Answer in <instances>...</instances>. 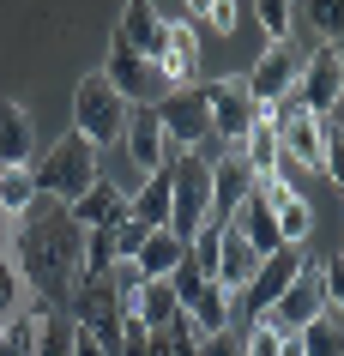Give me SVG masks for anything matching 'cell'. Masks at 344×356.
<instances>
[{
	"label": "cell",
	"mask_w": 344,
	"mask_h": 356,
	"mask_svg": "<svg viewBox=\"0 0 344 356\" xmlns=\"http://www.w3.org/2000/svg\"><path fill=\"white\" fill-rule=\"evenodd\" d=\"M79 254H85V229L73 224V211L55 206V200H37L13 224V266H19L24 290H42L49 308L67 302L79 278Z\"/></svg>",
	"instance_id": "cell-1"
},
{
	"label": "cell",
	"mask_w": 344,
	"mask_h": 356,
	"mask_svg": "<svg viewBox=\"0 0 344 356\" xmlns=\"http://www.w3.org/2000/svg\"><path fill=\"white\" fill-rule=\"evenodd\" d=\"M97 175V151L79 139V133H60L55 145L42 151V163H31V181H37V200H55V206H73L79 193L91 188Z\"/></svg>",
	"instance_id": "cell-2"
},
{
	"label": "cell",
	"mask_w": 344,
	"mask_h": 356,
	"mask_svg": "<svg viewBox=\"0 0 344 356\" xmlns=\"http://www.w3.org/2000/svg\"><path fill=\"white\" fill-rule=\"evenodd\" d=\"M121 127H127V97H115V85L103 73H85L73 85V133L91 151L121 145Z\"/></svg>",
	"instance_id": "cell-3"
},
{
	"label": "cell",
	"mask_w": 344,
	"mask_h": 356,
	"mask_svg": "<svg viewBox=\"0 0 344 356\" xmlns=\"http://www.w3.org/2000/svg\"><path fill=\"white\" fill-rule=\"evenodd\" d=\"M206 218H211V163L199 151H181L170 163V236L193 242Z\"/></svg>",
	"instance_id": "cell-4"
},
{
	"label": "cell",
	"mask_w": 344,
	"mask_h": 356,
	"mask_svg": "<svg viewBox=\"0 0 344 356\" xmlns=\"http://www.w3.org/2000/svg\"><path fill=\"white\" fill-rule=\"evenodd\" d=\"M302 266H308L302 248H278V254H266V260H260V272H254L242 290H229V332H236V320H260V314H266L272 302L296 284V272H302Z\"/></svg>",
	"instance_id": "cell-5"
},
{
	"label": "cell",
	"mask_w": 344,
	"mask_h": 356,
	"mask_svg": "<svg viewBox=\"0 0 344 356\" xmlns=\"http://www.w3.org/2000/svg\"><path fill=\"white\" fill-rule=\"evenodd\" d=\"M199 97H206V127H211V139L224 151H236L242 139H248V127L260 121V109H254V97H248V85L229 73V79H211V85H199Z\"/></svg>",
	"instance_id": "cell-6"
},
{
	"label": "cell",
	"mask_w": 344,
	"mask_h": 356,
	"mask_svg": "<svg viewBox=\"0 0 344 356\" xmlns=\"http://www.w3.org/2000/svg\"><path fill=\"white\" fill-rule=\"evenodd\" d=\"M121 145H127V157H133L139 175H157V169H170L175 157H181V145H175L170 133H163V121H157L151 103H127V127H121Z\"/></svg>",
	"instance_id": "cell-7"
},
{
	"label": "cell",
	"mask_w": 344,
	"mask_h": 356,
	"mask_svg": "<svg viewBox=\"0 0 344 356\" xmlns=\"http://www.w3.org/2000/svg\"><path fill=\"white\" fill-rule=\"evenodd\" d=\"M145 67H151V85H163V91H193V73H199V31H193V19L163 24V49Z\"/></svg>",
	"instance_id": "cell-8"
},
{
	"label": "cell",
	"mask_w": 344,
	"mask_h": 356,
	"mask_svg": "<svg viewBox=\"0 0 344 356\" xmlns=\"http://www.w3.org/2000/svg\"><path fill=\"white\" fill-rule=\"evenodd\" d=\"M296 73H302V55H296L290 42H266V55L254 60V73H242L254 109H278V103L296 91Z\"/></svg>",
	"instance_id": "cell-9"
},
{
	"label": "cell",
	"mask_w": 344,
	"mask_h": 356,
	"mask_svg": "<svg viewBox=\"0 0 344 356\" xmlns=\"http://www.w3.org/2000/svg\"><path fill=\"white\" fill-rule=\"evenodd\" d=\"M326 308H332V302H326V290H320V272H314V266H302V272H296V284H290V290H284L278 302H272V308H266L260 320H266V326H272L278 338H296V332L308 326V320H314V314H326Z\"/></svg>",
	"instance_id": "cell-10"
},
{
	"label": "cell",
	"mask_w": 344,
	"mask_h": 356,
	"mask_svg": "<svg viewBox=\"0 0 344 356\" xmlns=\"http://www.w3.org/2000/svg\"><path fill=\"white\" fill-rule=\"evenodd\" d=\"M338 91H344V55L332 49V42H320L314 55L302 60V73H296V103H302L308 115H320V109H338Z\"/></svg>",
	"instance_id": "cell-11"
},
{
	"label": "cell",
	"mask_w": 344,
	"mask_h": 356,
	"mask_svg": "<svg viewBox=\"0 0 344 356\" xmlns=\"http://www.w3.org/2000/svg\"><path fill=\"white\" fill-rule=\"evenodd\" d=\"M151 109H157L163 133H170L181 151H193V145H206V139H211V127H206V97H199V85H193V91H163V103H151Z\"/></svg>",
	"instance_id": "cell-12"
},
{
	"label": "cell",
	"mask_w": 344,
	"mask_h": 356,
	"mask_svg": "<svg viewBox=\"0 0 344 356\" xmlns=\"http://www.w3.org/2000/svg\"><path fill=\"white\" fill-rule=\"evenodd\" d=\"M127 200H133L127 188H115L109 175H97V181L79 193L67 211H73V224H79V229H115L121 218H127Z\"/></svg>",
	"instance_id": "cell-13"
},
{
	"label": "cell",
	"mask_w": 344,
	"mask_h": 356,
	"mask_svg": "<svg viewBox=\"0 0 344 356\" xmlns=\"http://www.w3.org/2000/svg\"><path fill=\"white\" fill-rule=\"evenodd\" d=\"M248 193H254V169L242 163L236 151H224V157L211 163V218H206V224H229L236 206H242Z\"/></svg>",
	"instance_id": "cell-14"
},
{
	"label": "cell",
	"mask_w": 344,
	"mask_h": 356,
	"mask_svg": "<svg viewBox=\"0 0 344 356\" xmlns=\"http://www.w3.org/2000/svg\"><path fill=\"white\" fill-rule=\"evenodd\" d=\"M266 206H272V224H278V242L284 248H302L308 242V229H314V211H308V200L296 188H290L284 175H278V181H266Z\"/></svg>",
	"instance_id": "cell-15"
},
{
	"label": "cell",
	"mask_w": 344,
	"mask_h": 356,
	"mask_svg": "<svg viewBox=\"0 0 344 356\" xmlns=\"http://www.w3.org/2000/svg\"><path fill=\"white\" fill-rule=\"evenodd\" d=\"M31 151H37V127H31V109L0 97V169H31Z\"/></svg>",
	"instance_id": "cell-16"
},
{
	"label": "cell",
	"mask_w": 344,
	"mask_h": 356,
	"mask_svg": "<svg viewBox=\"0 0 344 356\" xmlns=\"http://www.w3.org/2000/svg\"><path fill=\"white\" fill-rule=\"evenodd\" d=\"M103 79L115 85V97H127V103H145V85H151V67L127 49L121 37H109V60H103Z\"/></svg>",
	"instance_id": "cell-17"
},
{
	"label": "cell",
	"mask_w": 344,
	"mask_h": 356,
	"mask_svg": "<svg viewBox=\"0 0 344 356\" xmlns=\"http://www.w3.org/2000/svg\"><path fill=\"white\" fill-rule=\"evenodd\" d=\"M115 37L127 42L139 60H151L157 49H163V19H157V6H145V0L121 6V24H115Z\"/></svg>",
	"instance_id": "cell-18"
},
{
	"label": "cell",
	"mask_w": 344,
	"mask_h": 356,
	"mask_svg": "<svg viewBox=\"0 0 344 356\" xmlns=\"http://www.w3.org/2000/svg\"><path fill=\"white\" fill-rule=\"evenodd\" d=\"M254 272H260V254H254V248L224 224V229H218V272H211V278L224 284V290H242Z\"/></svg>",
	"instance_id": "cell-19"
},
{
	"label": "cell",
	"mask_w": 344,
	"mask_h": 356,
	"mask_svg": "<svg viewBox=\"0 0 344 356\" xmlns=\"http://www.w3.org/2000/svg\"><path fill=\"white\" fill-rule=\"evenodd\" d=\"M175 314H181V296H175V284H170V278H145V284H139V296H133V320L145 326V332H163Z\"/></svg>",
	"instance_id": "cell-20"
},
{
	"label": "cell",
	"mask_w": 344,
	"mask_h": 356,
	"mask_svg": "<svg viewBox=\"0 0 344 356\" xmlns=\"http://www.w3.org/2000/svg\"><path fill=\"white\" fill-rule=\"evenodd\" d=\"M181 254H188V242H175L170 229H151V236L139 242L133 266H139V278H175V266H181Z\"/></svg>",
	"instance_id": "cell-21"
},
{
	"label": "cell",
	"mask_w": 344,
	"mask_h": 356,
	"mask_svg": "<svg viewBox=\"0 0 344 356\" xmlns=\"http://www.w3.org/2000/svg\"><path fill=\"white\" fill-rule=\"evenodd\" d=\"M296 350L302 356H344V308L314 314L302 332H296Z\"/></svg>",
	"instance_id": "cell-22"
},
{
	"label": "cell",
	"mask_w": 344,
	"mask_h": 356,
	"mask_svg": "<svg viewBox=\"0 0 344 356\" xmlns=\"http://www.w3.org/2000/svg\"><path fill=\"white\" fill-rule=\"evenodd\" d=\"M127 211H133L145 229H170V169L145 175V181H139V200H127Z\"/></svg>",
	"instance_id": "cell-23"
},
{
	"label": "cell",
	"mask_w": 344,
	"mask_h": 356,
	"mask_svg": "<svg viewBox=\"0 0 344 356\" xmlns=\"http://www.w3.org/2000/svg\"><path fill=\"white\" fill-rule=\"evenodd\" d=\"M31 356H73V320H67V308L37 302V344H31Z\"/></svg>",
	"instance_id": "cell-24"
},
{
	"label": "cell",
	"mask_w": 344,
	"mask_h": 356,
	"mask_svg": "<svg viewBox=\"0 0 344 356\" xmlns=\"http://www.w3.org/2000/svg\"><path fill=\"white\" fill-rule=\"evenodd\" d=\"M31 206H37V181H31V169H0V218L19 224Z\"/></svg>",
	"instance_id": "cell-25"
},
{
	"label": "cell",
	"mask_w": 344,
	"mask_h": 356,
	"mask_svg": "<svg viewBox=\"0 0 344 356\" xmlns=\"http://www.w3.org/2000/svg\"><path fill=\"white\" fill-rule=\"evenodd\" d=\"M193 344H199V338H193V326L181 314L170 320V326H163V332H151L145 338V356H193Z\"/></svg>",
	"instance_id": "cell-26"
},
{
	"label": "cell",
	"mask_w": 344,
	"mask_h": 356,
	"mask_svg": "<svg viewBox=\"0 0 344 356\" xmlns=\"http://www.w3.org/2000/svg\"><path fill=\"white\" fill-rule=\"evenodd\" d=\"M188 19H199L211 37H236V0H199L188 6Z\"/></svg>",
	"instance_id": "cell-27"
},
{
	"label": "cell",
	"mask_w": 344,
	"mask_h": 356,
	"mask_svg": "<svg viewBox=\"0 0 344 356\" xmlns=\"http://www.w3.org/2000/svg\"><path fill=\"white\" fill-rule=\"evenodd\" d=\"M254 19H260V31L272 42H290V31H296V13H290L284 0H254Z\"/></svg>",
	"instance_id": "cell-28"
},
{
	"label": "cell",
	"mask_w": 344,
	"mask_h": 356,
	"mask_svg": "<svg viewBox=\"0 0 344 356\" xmlns=\"http://www.w3.org/2000/svg\"><path fill=\"white\" fill-rule=\"evenodd\" d=\"M19 308H24V278H19V266H13V254H6L0 260V326L19 314Z\"/></svg>",
	"instance_id": "cell-29"
},
{
	"label": "cell",
	"mask_w": 344,
	"mask_h": 356,
	"mask_svg": "<svg viewBox=\"0 0 344 356\" xmlns=\"http://www.w3.org/2000/svg\"><path fill=\"white\" fill-rule=\"evenodd\" d=\"M145 236H151V229H145V224H139V218H133V211H127V218H121V224L109 229V242H115V260H133V254H139V242H145Z\"/></svg>",
	"instance_id": "cell-30"
},
{
	"label": "cell",
	"mask_w": 344,
	"mask_h": 356,
	"mask_svg": "<svg viewBox=\"0 0 344 356\" xmlns=\"http://www.w3.org/2000/svg\"><path fill=\"white\" fill-rule=\"evenodd\" d=\"M308 19H314V31H320V42H332V49H338L344 13H338V6H332V0H314V6H308Z\"/></svg>",
	"instance_id": "cell-31"
},
{
	"label": "cell",
	"mask_w": 344,
	"mask_h": 356,
	"mask_svg": "<svg viewBox=\"0 0 344 356\" xmlns=\"http://www.w3.org/2000/svg\"><path fill=\"white\" fill-rule=\"evenodd\" d=\"M278 344H284V338L272 332L266 320H254L248 332H242V356H278Z\"/></svg>",
	"instance_id": "cell-32"
},
{
	"label": "cell",
	"mask_w": 344,
	"mask_h": 356,
	"mask_svg": "<svg viewBox=\"0 0 344 356\" xmlns=\"http://www.w3.org/2000/svg\"><path fill=\"white\" fill-rule=\"evenodd\" d=\"M193 356H242V338L236 332H211V338L193 344Z\"/></svg>",
	"instance_id": "cell-33"
},
{
	"label": "cell",
	"mask_w": 344,
	"mask_h": 356,
	"mask_svg": "<svg viewBox=\"0 0 344 356\" xmlns=\"http://www.w3.org/2000/svg\"><path fill=\"white\" fill-rule=\"evenodd\" d=\"M73 356H103V350L91 344V332H85V326H73Z\"/></svg>",
	"instance_id": "cell-34"
},
{
	"label": "cell",
	"mask_w": 344,
	"mask_h": 356,
	"mask_svg": "<svg viewBox=\"0 0 344 356\" xmlns=\"http://www.w3.org/2000/svg\"><path fill=\"white\" fill-rule=\"evenodd\" d=\"M13 254V218H0V260Z\"/></svg>",
	"instance_id": "cell-35"
},
{
	"label": "cell",
	"mask_w": 344,
	"mask_h": 356,
	"mask_svg": "<svg viewBox=\"0 0 344 356\" xmlns=\"http://www.w3.org/2000/svg\"><path fill=\"white\" fill-rule=\"evenodd\" d=\"M278 356H302V350H296V338H284V344H278Z\"/></svg>",
	"instance_id": "cell-36"
}]
</instances>
